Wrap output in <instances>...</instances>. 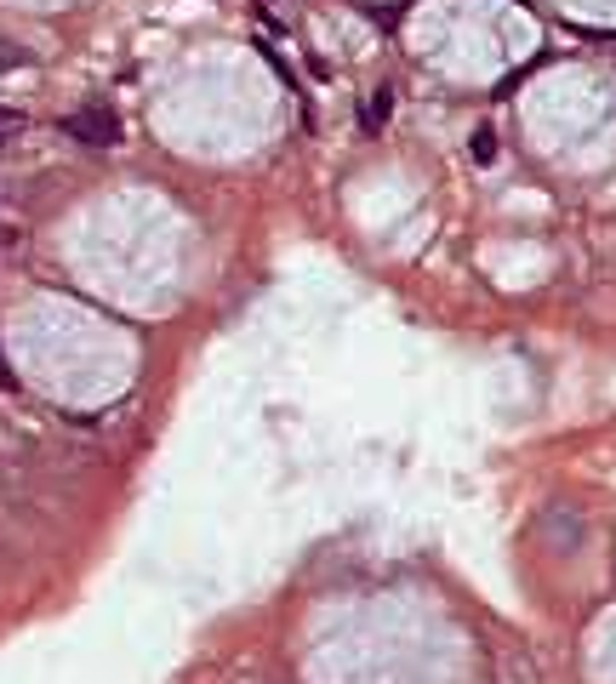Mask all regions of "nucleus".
I'll return each mask as SVG.
<instances>
[{
  "label": "nucleus",
  "mask_w": 616,
  "mask_h": 684,
  "mask_svg": "<svg viewBox=\"0 0 616 684\" xmlns=\"http://www.w3.org/2000/svg\"><path fill=\"white\" fill-rule=\"evenodd\" d=\"M63 131L75 143H86V149H115V143L126 137V126H120V115L109 104H86V109L63 115Z\"/></svg>",
  "instance_id": "obj_1"
},
{
  "label": "nucleus",
  "mask_w": 616,
  "mask_h": 684,
  "mask_svg": "<svg viewBox=\"0 0 616 684\" xmlns=\"http://www.w3.org/2000/svg\"><path fill=\"white\" fill-rule=\"evenodd\" d=\"M389 115H394V86H377V91H365L360 126H365V131H383V126H389Z\"/></svg>",
  "instance_id": "obj_2"
},
{
  "label": "nucleus",
  "mask_w": 616,
  "mask_h": 684,
  "mask_svg": "<svg viewBox=\"0 0 616 684\" xmlns=\"http://www.w3.org/2000/svg\"><path fill=\"white\" fill-rule=\"evenodd\" d=\"M23 63H29L23 46H18V40H0V75H12V69H23Z\"/></svg>",
  "instance_id": "obj_3"
},
{
  "label": "nucleus",
  "mask_w": 616,
  "mask_h": 684,
  "mask_svg": "<svg viewBox=\"0 0 616 684\" xmlns=\"http://www.w3.org/2000/svg\"><path fill=\"white\" fill-rule=\"evenodd\" d=\"M497 155V137L491 131H473V160H491Z\"/></svg>",
  "instance_id": "obj_4"
},
{
  "label": "nucleus",
  "mask_w": 616,
  "mask_h": 684,
  "mask_svg": "<svg viewBox=\"0 0 616 684\" xmlns=\"http://www.w3.org/2000/svg\"><path fill=\"white\" fill-rule=\"evenodd\" d=\"M12 131H23V115L18 109H0V143H7Z\"/></svg>",
  "instance_id": "obj_5"
},
{
  "label": "nucleus",
  "mask_w": 616,
  "mask_h": 684,
  "mask_svg": "<svg viewBox=\"0 0 616 684\" xmlns=\"http://www.w3.org/2000/svg\"><path fill=\"white\" fill-rule=\"evenodd\" d=\"M0 388H18V371L7 365V354H0Z\"/></svg>",
  "instance_id": "obj_6"
}]
</instances>
